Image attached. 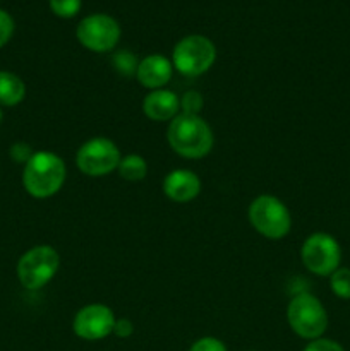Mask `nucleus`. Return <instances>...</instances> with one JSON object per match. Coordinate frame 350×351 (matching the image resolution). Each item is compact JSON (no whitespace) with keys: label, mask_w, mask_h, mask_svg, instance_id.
<instances>
[{"label":"nucleus","mask_w":350,"mask_h":351,"mask_svg":"<svg viewBox=\"0 0 350 351\" xmlns=\"http://www.w3.org/2000/svg\"><path fill=\"white\" fill-rule=\"evenodd\" d=\"M167 141L178 156L185 160H199L213 149L215 136L208 122L199 115L178 113L168 125Z\"/></svg>","instance_id":"nucleus-1"},{"label":"nucleus","mask_w":350,"mask_h":351,"mask_svg":"<svg viewBox=\"0 0 350 351\" xmlns=\"http://www.w3.org/2000/svg\"><path fill=\"white\" fill-rule=\"evenodd\" d=\"M67 167L58 154L36 151L24 163L23 187L31 197L48 199L57 194L65 184Z\"/></svg>","instance_id":"nucleus-2"},{"label":"nucleus","mask_w":350,"mask_h":351,"mask_svg":"<svg viewBox=\"0 0 350 351\" xmlns=\"http://www.w3.org/2000/svg\"><path fill=\"white\" fill-rule=\"evenodd\" d=\"M287 321L299 338L312 341L323 338L329 319L321 300L311 293H299L288 304Z\"/></svg>","instance_id":"nucleus-3"},{"label":"nucleus","mask_w":350,"mask_h":351,"mask_svg":"<svg viewBox=\"0 0 350 351\" xmlns=\"http://www.w3.org/2000/svg\"><path fill=\"white\" fill-rule=\"evenodd\" d=\"M216 60V47L202 34H189L177 41L172 51V64L178 74L198 77L206 74Z\"/></svg>","instance_id":"nucleus-4"},{"label":"nucleus","mask_w":350,"mask_h":351,"mask_svg":"<svg viewBox=\"0 0 350 351\" xmlns=\"http://www.w3.org/2000/svg\"><path fill=\"white\" fill-rule=\"evenodd\" d=\"M60 267V256L50 245H36L24 252L17 263V280L30 291L47 287Z\"/></svg>","instance_id":"nucleus-5"},{"label":"nucleus","mask_w":350,"mask_h":351,"mask_svg":"<svg viewBox=\"0 0 350 351\" xmlns=\"http://www.w3.org/2000/svg\"><path fill=\"white\" fill-rule=\"evenodd\" d=\"M249 221L259 235L270 240H280L292 228L290 211L283 201L270 194L257 195L249 204Z\"/></svg>","instance_id":"nucleus-6"},{"label":"nucleus","mask_w":350,"mask_h":351,"mask_svg":"<svg viewBox=\"0 0 350 351\" xmlns=\"http://www.w3.org/2000/svg\"><path fill=\"white\" fill-rule=\"evenodd\" d=\"M301 259L309 273L329 278L342 263V247L329 233L316 232L302 243Z\"/></svg>","instance_id":"nucleus-7"},{"label":"nucleus","mask_w":350,"mask_h":351,"mask_svg":"<svg viewBox=\"0 0 350 351\" xmlns=\"http://www.w3.org/2000/svg\"><path fill=\"white\" fill-rule=\"evenodd\" d=\"M122 154L119 146L108 137H93L75 153V167L88 177H105L119 168Z\"/></svg>","instance_id":"nucleus-8"},{"label":"nucleus","mask_w":350,"mask_h":351,"mask_svg":"<svg viewBox=\"0 0 350 351\" xmlns=\"http://www.w3.org/2000/svg\"><path fill=\"white\" fill-rule=\"evenodd\" d=\"M120 24L108 14H91L81 19L75 29L79 43L95 53H106L119 45Z\"/></svg>","instance_id":"nucleus-9"},{"label":"nucleus","mask_w":350,"mask_h":351,"mask_svg":"<svg viewBox=\"0 0 350 351\" xmlns=\"http://www.w3.org/2000/svg\"><path fill=\"white\" fill-rule=\"evenodd\" d=\"M115 314L103 304H91L82 307L72 321V331L84 341H100L110 336L115 328Z\"/></svg>","instance_id":"nucleus-10"},{"label":"nucleus","mask_w":350,"mask_h":351,"mask_svg":"<svg viewBox=\"0 0 350 351\" xmlns=\"http://www.w3.org/2000/svg\"><path fill=\"white\" fill-rule=\"evenodd\" d=\"M163 194L177 204H185V202L194 201L201 192V178L192 170L185 168H177L167 173L163 178Z\"/></svg>","instance_id":"nucleus-11"},{"label":"nucleus","mask_w":350,"mask_h":351,"mask_svg":"<svg viewBox=\"0 0 350 351\" xmlns=\"http://www.w3.org/2000/svg\"><path fill=\"white\" fill-rule=\"evenodd\" d=\"M174 75V64L163 55H148L143 60H139L136 71V79L143 88L151 89H163L170 82Z\"/></svg>","instance_id":"nucleus-12"},{"label":"nucleus","mask_w":350,"mask_h":351,"mask_svg":"<svg viewBox=\"0 0 350 351\" xmlns=\"http://www.w3.org/2000/svg\"><path fill=\"white\" fill-rule=\"evenodd\" d=\"M143 113L153 122H172L180 113V98L170 89H154L144 96Z\"/></svg>","instance_id":"nucleus-13"},{"label":"nucleus","mask_w":350,"mask_h":351,"mask_svg":"<svg viewBox=\"0 0 350 351\" xmlns=\"http://www.w3.org/2000/svg\"><path fill=\"white\" fill-rule=\"evenodd\" d=\"M26 98V84L17 74L0 71V106H16Z\"/></svg>","instance_id":"nucleus-14"},{"label":"nucleus","mask_w":350,"mask_h":351,"mask_svg":"<svg viewBox=\"0 0 350 351\" xmlns=\"http://www.w3.org/2000/svg\"><path fill=\"white\" fill-rule=\"evenodd\" d=\"M117 171L124 180L141 182L148 175V163L139 154H127V156H122Z\"/></svg>","instance_id":"nucleus-15"},{"label":"nucleus","mask_w":350,"mask_h":351,"mask_svg":"<svg viewBox=\"0 0 350 351\" xmlns=\"http://www.w3.org/2000/svg\"><path fill=\"white\" fill-rule=\"evenodd\" d=\"M329 288L335 297L342 298V300H350V267L340 266L329 276Z\"/></svg>","instance_id":"nucleus-16"},{"label":"nucleus","mask_w":350,"mask_h":351,"mask_svg":"<svg viewBox=\"0 0 350 351\" xmlns=\"http://www.w3.org/2000/svg\"><path fill=\"white\" fill-rule=\"evenodd\" d=\"M137 65H139V62H137V58L130 51L120 50L113 55V67H115V71L120 75H126V77L136 75Z\"/></svg>","instance_id":"nucleus-17"},{"label":"nucleus","mask_w":350,"mask_h":351,"mask_svg":"<svg viewBox=\"0 0 350 351\" xmlns=\"http://www.w3.org/2000/svg\"><path fill=\"white\" fill-rule=\"evenodd\" d=\"M48 3L55 16L62 19H71L81 10L82 0H48Z\"/></svg>","instance_id":"nucleus-18"},{"label":"nucleus","mask_w":350,"mask_h":351,"mask_svg":"<svg viewBox=\"0 0 350 351\" xmlns=\"http://www.w3.org/2000/svg\"><path fill=\"white\" fill-rule=\"evenodd\" d=\"M202 96L198 91H187L180 98V113L187 115H199L202 108Z\"/></svg>","instance_id":"nucleus-19"},{"label":"nucleus","mask_w":350,"mask_h":351,"mask_svg":"<svg viewBox=\"0 0 350 351\" xmlns=\"http://www.w3.org/2000/svg\"><path fill=\"white\" fill-rule=\"evenodd\" d=\"M14 19L7 10L0 9V48L5 47L14 34Z\"/></svg>","instance_id":"nucleus-20"},{"label":"nucleus","mask_w":350,"mask_h":351,"mask_svg":"<svg viewBox=\"0 0 350 351\" xmlns=\"http://www.w3.org/2000/svg\"><path fill=\"white\" fill-rule=\"evenodd\" d=\"M189 351H229L226 346L223 345V341H220L218 338H213V336H205V338H199L198 341L192 343V346Z\"/></svg>","instance_id":"nucleus-21"},{"label":"nucleus","mask_w":350,"mask_h":351,"mask_svg":"<svg viewBox=\"0 0 350 351\" xmlns=\"http://www.w3.org/2000/svg\"><path fill=\"white\" fill-rule=\"evenodd\" d=\"M302 351H345V350H343V346L340 345V343L333 341V339L318 338L309 341Z\"/></svg>","instance_id":"nucleus-22"},{"label":"nucleus","mask_w":350,"mask_h":351,"mask_svg":"<svg viewBox=\"0 0 350 351\" xmlns=\"http://www.w3.org/2000/svg\"><path fill=\"white\" fill-rule=\"evenodd\" d=\"M10 156H12V160L17 161V163H26V161L33 156V153L30 151V146H27V144L17 143L10 147Z\"/></svg>","instance_id":"nucleus-23"},{"label":"nucleus","mask_w":350,"mask_h":351,"mask_svg":"<svg viewBox=\"0 0 350 351\" xmlns=\"http://www.w3.org/2000/svg\"><path fill=\"white\" fill-rule=\"evenodd\" d=\"M134 332V324L129 321V319L122 317V319H117L115 321V328H113V335L117 338H129L132 336Z\"/></svg>","instance_id":"nucleus-24"},{"label":"nucleus","mask_w":350,"mask_h":351,"mask_svg":"<svg viewBox=\"0 0 350 351\" xmlns=\"http://www.w3.org/2000/svg\"><path fill=\"white\" fill-rule=\"evenodd\" d=\"M3 120V112H2V106H0V123H2Z\"/></svg>","instance_id":"nucleus-25"}]
</instances>
